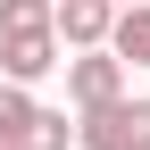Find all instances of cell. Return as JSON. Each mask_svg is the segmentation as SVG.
Here are the masks:
<instances>
[{"label":"cell","mask_w":150,"mask_h":150,"mask_svg":"<svg viewBox=\"0 0 150 150\" xmlns=\"http://www.w3.org/2000/svg\"><path fill=\"white\" fill-rule=\"evenodd\" d=\"M50 67H67L50 25H42V33H0V83H25V92H33Z\"/></svg>","instance_id":"3957f363"},{"label":"cell","mask_w":150,"mask_h":150,"mask_svg":"<svg viewBox=\"0 0 150 150\" xmlns=\"http://www.w3.org/2000/svg\"><path fill=\"white\" fill-rule=\"evenodd\" d=\"M33 108H42V100H33L25 83H0V150H17V142H25V125H33Z\"/></svg>","instance_id":"8992f818"},{"label":"cell","mask_w":150,"mask_h":150,"mask_svg":"<svg viewBox=\"0 0 150 150\" xmlns=\"http://www.w3.org/2000/svg\"><path fill=\"white\" fill-rule=\"evenodd\" d=\"M75 142V125L59 117V108H33V125H25V142H17V150H67Z\"/></svg>","instance_id":"ba28073f"},{"label":"cell","mask_w":150,"mask_h":150,"mask_svg":"<svg viewBox=\"0 0 150 150\" xmlns=\"http://www.w3.org/2000/svg\"><path fill=\"white\" fill-rule=\"evenodd\" d=\"M50 25H59L67 50H108V33H117V0H59Z\"/></svg>","instance_id":"277c9868"},{"label":"cell","mask_w":150,"mask_h":150,"mask_svg":"<svg viewBox=\"0 0 150 150\" xmlns=\"http://www.w3.org/2000/svg\"><path fill=\"white\" fill-rule=\"evenodd\" d=\"M50 8H59V0H0V33H42ZM50 33H59V25H50Z\"/></svg>","instance_id":"52a82bcc"},{"label":"cell","mask_w":150,"mask_h":150,"mask_svg":"<svg viewBox=\"0 0 150 150\" xmlns=\"http://www.w3.org/2000/svg\"><path fill=\"white\" fill-rule=\"evenodd\" d=\"M83 150H150V100H108L75 125Z\"/></svg>","instance_id":"6da1fadb"},{"label":"cell","mask_w":150,"mask_h":150,"mask_svg":"<svg viewBox=\"0 0 150 150\" xmlns=\"http://www.w3.org/2000/svg\"><path fill=\"white\" fill-rule=\"evenodd\" d=\"M67 100L83 108V117L108 108V100H125V59H117V50H75V59H67Z\"/></svg>","instance_id":"7a4b0ae2"},{"label":"cell","mask_w":150,"mask_h":150,"mask_svg":"<svg viewBox=\"0 0 150 150\" xmlns=\"http://www.w3.org/2000/svg\"><path fill=\"white\" fill-rule=\"evenodd\" d=\"M108 50H117L125 67H150V8H117V33H108Z\"/></svg>","instance_id":"5b68a950"},{"label":"cell","mask_w":150,"mask_h":150,"mask_svg":"<svg viewBox=\"0 0 150 150\" xmlns=\"http://www.w3.org/2000/svg\"><path fill=\"white\" fill-rule=\"evenodd\" d=\"M117 8H150V0H117Z\"/></svg>","instance_id":"9c48e42d"}]
</instances>
